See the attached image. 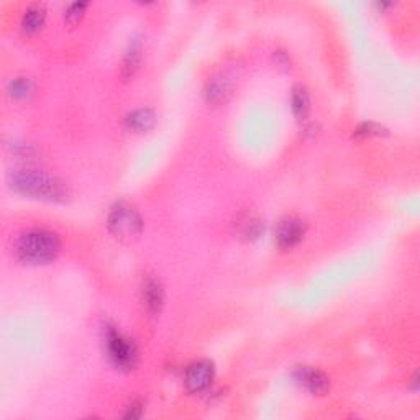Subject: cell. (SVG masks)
<instances>
[{"label": "cell", "mask_w": 420, "mask_h": 420, "mask_svg": "<svg viewBox=\"0 0 420 420\" xmlns=\"http://www.w3.org/2000/svg\"><path fill=\"white\" fill-rule=\"evenodd\" d=\"M9 184L17 193L38 199L66 200L69 198V188L65 181L38 169H15L9 174Z\"/></svg>", "instance_id": "6da1fadb"}, {"label": "cell", "mask_w": 420, "mask_h": 420, "mask_svg": "<svg viewBox=\"0 0 420 420\" xmlns=\"http://www.w3.org/2000/svg\"><path fill=\"white\" fill-rule=\"evenodd\" d=\"M61 252V240L55 232L33 228L22 233L15 242V254L20 262L43 264L55 259Z\"/></svg>", "instance_id": "7a4b0ae2"}, {"label": "cell", "mask_w": 420, "mask_h": 420, "mask_svg": "<svg viewBox=\"0 0 420 420\" xmlns=\"http://www.w3.org/2000/svg\"><path fill=\"white\" fill-rule=\"evenodd\" d=\"M109 232L120 242H131L141 235L143 220L135 207L125 202L112 207L107 219Z\"/></svg>", "instance_id": "3957f363"}, {"label": "cell", "mask_w": 420, "mask_h": 420, "mask_svg": "<svg viewBox=\"0 0 420 420\" xmlns=\"http://www.w3.org/2000/svg\"><path fill=\"white\" fill-rule=\"evenodd\" d=\"M105 347L112 363L120 370H131L135 368L138 361V350L135 343L124 337L114 327H109L105 332Z\"/></svg>", "instance_id": "277c9868"}, {"label": "cell", "mask_w": 420, "mask_h": 420, "mask_svg": "<svg viewBox=\"0 0 420 420\" xmlns=\"http://www.w3.org/2000/svg\"><path fill=\"white\" fill-rule=\"evenodd\" d=\"M294 381L313 396H323L330 389V379L323 371L312 366H299L294 371Z\"/></svg>", "instance_id": "5b68a950"}, {"label": "cell", "mask_w": 420, "mask_h": 420, "mask_svg": "<svg viewBox=\"0 0 420 420\" xmlns=\"http://www.w3.org/2000/svg\"><path fill=\"white\" fill-rule=\"evenodd\" d=\"M307 232V223L301 217H286L284 220L279 222L278 230H276V243L279 248L288 249L296 247Z\"/></svg>", "instance_id": "8992f818"}, {"label": "cell", "mask_w": 420, "mask_h": 420, "mask_svg": "<svg viewBox=\"0 0 420 420\" xmlns=\"http://www.w3.org/2000/svg\"><path fill=\"white\" fill-rule=\"evenodd\" d=\"M212 379H214V365L209 360H199L193 363L185 371V387L193 394L205 391L210 386Z\"/></svg>", "instance_id": "52a82bcc"}, {"label": "cell", "mask_w": 420, "mask_h": 420, "mask_svg": "<svg viewBox=\"0 0 420 420\" xmlns=\"http://www.w3.org/2000/svg\"><path fill=\"white\" fill-rule=\"evenodd\" d=\"M233 227H235L237 235L243 240H257L264 232L263 220L252 212H243L242 215H238Z\"/></svg>", "instance_id": "ba28073f"}, {"label": "cell", "mask_w": 420, "mask_h": 420, "mask_svg": "<svg viewBox=\"0 0 420 420\" xmlns=\"http://www.w3.org/2000/svg\"><path fill=\"white\" fill-rule=\"evenodd\" d=\"M141 297L143 304L146 306L148 312L158 313L161 311L164 301V291L161 283L155 278H146V281L141 286Z\"/></svg>", "instance_id": "9c48e42d"}, {"label": "cell", "mask_w": 420, "mask_h": 420, "mask_svg": "<svg viewBox=\"0 0 420 420\" xmlns=\"http://www.w3.org/2000/svg\"><path fill=\"white\" fill-rule=\"evenodd\" d=\"M156 124V115L151 109H136L125 117V126L130 131L146 133Z\"/></svg>", "instance_id": "30bf717a"}, {"label": "cell", "mask_w": 420, "mask_h": 420, "mask_svg": "<svg viewBox=\"0 0 420 420\" xmlns=\"http://www.w3.org/2000/svg\"><path fill=\"white\" fill-rule=\"evenodd\" d=\"M46 20V9L43 4H31L28 9L25 10L23 18H22V28L26 33H36L41 26L45 25Z\"/></svg>", "instance_id": "8fae6325"}, {"label": "cell", "mask_w": 420, "mask_h": 420, "mask_svg": "<svg viewBox=\"0 0 420 420\" xmlns=\"http://www.w3.org/2000/svg\"><path fill=\"white\" fill-rule=\"evenodd\" d=\"M291 104H292V112L299 120H304L307 115H309L311 110V99L307 90L302 86H297L292 89L291 94Z\"/></svg>", "instance_id": "7c38bea8"}, {"label": "cell", "mask_w": 420, "mask_h": 420, "mask_svg": "<svg viewBox=\"0 0 420 420\" xmlns=\"http://www.w3.org/2000/svg\"><path fill=\"white\" fill-rule=\"evenodd\" d=\"M140 61H141V41L133 40L130 43V48L126 50V55H125V60H124V68H122V74H124L125 79L131 77L133 74L136 72Z\"/></svg>", "instance_id": "4fadbf2b"}, {"label": "cell", "mask_w": 420, "mask_h": 420, "mask_svg": "<svg viewBox=\"0 0 420 420\" xmlns=\"http://www.w3.org/2000/svg\"><path fill=\"white\" fill-rule=\"evenodd\" d=\"M230 92V82L225 77H217L214 81L209 82L207 87V99L212 104H219L222 100H225V95Z\"/></svg>", "instance_id": "5bb4252c"}, {"label": "cell", "mask_w": 420, "mask_h": 420, "mask_svg": "<svg viewBox=\"0 0 420 420\" xmlns=\"http://www.w3.org/2000/svg\"><path fill=\"white\" fill-rule=\"evenodd\" d=\"M31 92H33V82L26 77L14 79L9 86V94L12 95V97H17V99L28 97Z\"/></svg>", "instance_id": "9a60e30c"}, {"label": "cell", "mask_w": 420, "mask_h": 420, "mask_svg": "<svg viewBox=\"0 0 420 420\" xmlns=\"http://www.w3.org/2000/svg\"><path fill=\"white\" fill-rule=\"evenodd\" d=\"M87 9V4L86 2H74L69 5L65 12V20L69 25H76L79 20L82 18L84 12H86Z\"/></svg>", "instance_id": "2e32d148"}, {"label": "cell", "mask_w": 420, "mask_h": 420, "mask_svg": "<svg viewBox=\"0 0 420 420\" xmlns=\"http://www.w3.org/2000/svg\"><path fill=\"white\" fill-rule=\"evenodd\" d=\"M382 126L376 124H363L355 131V136H379L382 135Z\"/></svg>", "instance_id": "e0dca14e"}, {"label": "cell", "mask_w": 420, "mask_h": 420, "mask_svg": "<svg viewBox=\"0 0 420 420\" xmlns=\"http://www.w3.org/2000/svg\"><path fill=\"white\" fill-rule=\"evenodd\" d=\"M141 414H143V407L140 406V404L135 402L129 407V412L125 414V417L126 419H138V417H141Z\"/></svg>", "instance_id": "ac0fdd59"}]
</instances>
